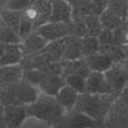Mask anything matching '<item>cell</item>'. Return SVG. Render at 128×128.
<instances>
[{
  "mask_svg": "<svg viewBox=\"0 0 128 128\" xmlns=\"http://www.w3.org/2000/svg\"><path fill=\"white\" fill-rule=\"evenodd\" d=\"M26 109L27 116H32L51 127H58L66 112V109L58 102L54 96H49L44 93H39L35 101L26 105Z\"/></svg>",
  "mask_w": 128,
  "mask_h": 128,
  "instance_id": "cell-2",
  "label": "cell"
},
{
  "mask_svg": "<svg viewBox=\"0 0 128 128\" xmlns=\"http://www.w3.org/2000/svg\"><path fill=\"white\" fill-rule=\"evenodd\" d=\"M100 53L108 55L110 60H112L113 64L126 61V54H124L123 46H119V44H116V43H110V44H105V46H100Z\"/></svg>",
  "mask_w": 128,
  "mask_h": 128,
  "instance_id": "cell-19",
  "label": "cell"
},
{
  "mask_svg": "<svg viewBox=\"0 0 128 128\" xmlns=\"http://www.w3.org/2000/svg\"><path fill=\"white\" fill-rule=\"evenodd\" d=\"M0 42L6 44H20L22 39L15 30L2 22L0 23Z\"/></svg>",
  "mask_w": 128,
  "mask_h": 128,
  "instance_id": "cell-22",
  "label": "cell"
},
{
  "mask_svg": "<svg viewBox=\"0 0 128 128\" xmlns=\"http://www.w3.org/2000/svg\"><path fill=\"white\" fill-rule=\"evenodd\" d=\"M23 58L20 44H8L6 51L0 57V68L10 66V65H19Z\"/></svg>",
  "mask_w": 128,
  "mask_h": 128,
  "instance_id": "cell-17",
  "label": "cell"
},
{
  "mask_svg": "<svg viewBox=\"0 0 128 128\" xmlns=\"http://www.w3.org/2000/svg\"><path fill=\"white\" fill-rule=\"evenodd\" d=\"M72 7L73 19L84 18L90 14V2L92 0H66Z\"/></svg>",
  "mask_w": 128,
  "mask_h": 128,
  "instance_id": "cell-20",
  "label": "cell"
},
{
  "mask_svg": "<svg viewBox=\"0 0 128 128\" xmlns=\"http://www.w3.org/2000/svg\"><path fill=\"white\" fill-rule=\"evenodd\" d=\"M108 7V0H92L90 2V14L98 16L101 12H104Z\"/></svg>",
  "mask_w": 128,
  "mask_h": 128,
  "instance_id": "cell-32",
  "label": "cell"
},
{
  "mask_svg": "<svg viewBox=\"0 0 128 128\" xmlns=\"http://www.w3.org/2000/svg\"><path fill=\"white\" fill-rule=\"evenodd\" d=\"M84 22H85V26H86V31H88L86 35L98 36V34L101 32V30L104 28V27L101 26V23H100L98 16L92 15V14L84 16Z\"/></svg>",
  "mask_w": 128,
  "mask_h": 128,
  "instance_id": "cell-26",
  "label": "cell"
},
{
  "mask_svg": "<svg viewBox=\"0 0 128 128\" xmlns=\"http://www.w3.org/2000/svg\"><path fill=\"white\" fill-rule=\"evenodd\" d=\"M35 31H38L47 42H51V40H57V39H64L68 35H74V24L73 22L72 23L47 22L40 27H38Z\"/></svg>",
  "mask_w": 128,
  "mask_h": 128,
  "instance_id": "cell-4",
  "label": "cell"
},
{
  "mask_svg": "<svg viewBox=\"0 0 128 128\" xmlns=\"http://www.w3.org/2000/svg\"><path fill=\"white\" fill-rule=\"evenodd\" d=\"M98 51H100V43L97 36H90V35L82 36V57H88V55L96 54Z\"/></svg>",
  "mask_w": 128,
  "mask_h": 128,
  "instance_id": "cell-25",
  "label": "cell"
},
{
  "mask_svg": "<svg viewBox=\"0 0 128 128\" xmlns=\"http://www.w3.org/2000/svg\"><path fill=\"white\" fill-rule=\"evenodd\" d=\"M31 6L36 11V20L34 24V30L49 22L51 15V0H35L31 3Z\"/></svg>",
  "mask_w": 128,
  "mask_h": 128,
  "instance_id": "cell-14",
  "label": "cell"
},
{
  "mask_svg": "<svg viewBox=\"0 0 128 128\" xmlns=\"http://www.w3.org/2000/svg\"><path fill=\"white\" fill-rule=\"evenodd\" d=\"M126 64H127V68H128V61L127 60H126Z\"/></svg>",
  "mask_w": 128,
  "mask_h": 128,
  "instance_id": "cell-38",
  "label": "cell"
},
{
  "mask_svg": "<svg viewBox=\"0 0 128 128\" xmlns=\"http://www.w3.org/2000/svg\"><path fill=\"white\" fill-rule=\"evenodd\" d=\"M64 55L62 61H73L82 57V38L77 35H68L64 38Z\"/></svg>",
  "mask_w": 128,
  "mask_h": 128,
  "instance_id": "cell-11",
  "label": "cell"
},
{
  "mask_svg": "<svg viewBox=\"0 0 128 128\" xmlns=\"http://www.w3.org/2000/svg\"><path fill=\"white\" fill-rule=\"evenodd\" d=\"M98 19H100V23H101V26L104 28H109V30H115L124 23V20H122L119 16H116L115 14H112L108 10H105L104 12L100 14Z\"/></svg>",
  "mask_w": 128,
  "mask_h": 128,
  "instance_id": "cell-23",
  "label": "cell"
},
{
  "mask_svg": "<svg viewBox=\"0 0 128 128\" xmlns=\"http://www.w3.org/2000/svg\"><path fill=\"white\" fill-rule=\"evenodd\" d=\"M64 46H65L64 39L51 40V42H47V44L42 49V51L49 55V58L53 62H61L62 55H64Z\"/></svg>",
  "mask_w": 128,
  "mask_h": 128,
  "instance_id": "cell-18",
  "label": "cell"
},
{
  "mask_svg": "<svg viewBox=\"0 0 128 128\" xmlns=\"http://www.w3.org/2000/svg\"><path fill=\"white\" fill-rule=\"evenodd\" d=\"M20 18H22V11H11V10H2L0 12V19L4 24L10 26L18 32L19 31V24H20ZM19 35V34H18Z\"/></svg>",
  "mask_w": 128,
  "mask_h": 128,
  "instance_id": "cell-21",
  "label": "cell"
},
{
  "mask_svg": "<svg viewBox=\"0 0 128 128\" xmlns=\"http://www.w3.org/2000/svg\"><path fill=\"white\" fill-rule=\"evenodd\" d=\"M64 80H65V84L72 86V88L76 89L78 93H84L85 92L86 77H84V76H77V74L66 76V77H64Z\"/></svg>",
  "mask_w": 128,
  "mask_h": 128,
  "instance_id": "cell-27",
  "label": "cell"
},
{
  "mask_svg": "<svg viewBox=\"0 0 128 128\" xmlns=\"http://www.w3.org/2000/svg\"><path fill=\"white\" fill-rule=\"evenodd\" d=\"M85 92L93 93V94H113L109 84L105 80V76L100 72L89 73L85 82Z\"/></svg>",
  "mask_w": 128,
  "mask_h": 128,
  "instance_id": "cell-7",
  "label": "cell"
},
{
  "mask_svg": "<svg viewBox=\"0 0 128 128\" xmlns=\"http://www.w3.org/2000/svg\"><path fill=\"white\" fill-rule=\"evenodd\" d=\"M123 50H124V54H126V60L128 61V44L123 46Z\"/></svg>",
  "mask_w": 128,
  "mask_h": 128,
  "instance_id": "cell-36",
  "label": "cell"
},
{
  "mask_svg": "<svg viewBox=\"0 0 128 128\" xmlns=\"http://www.w3.org/2000/svg\"><path fill=\"white\" fill-rule=\"evenodd\" d=\"M49 22L53 23H72L73 22V14L72 7L66 0H51V15Z\"/></svg>",
  "mask_w": 128,
  "mask_h": 128,
  "instance_id": "cell-9",
  "label": "cell"
},
{
  "mask_svg": "<svg viewBox=\"0 0 128 128\" xmlns=\"http://www.w3.org/2000/svg\"><path fill=\"white\" fill-rule=\"evenodd\" d=\"M47 44V40L40 35L38 31L34 30L31 34L24 36L20 42V50H22L23 57L24 55H30L34 53H38Z\"/></svg>",
  "mask_w": 128,
  "mask_h": 128,
  "instance_id": "cell-10",
  "label": "cell"
},
{
  "mask_svg": "<svg viewBox=\"0 0 128 128\" xmlns=\"http://www.w3.org/2000/svg\"><path fill=\"white\" fill-rule=\"evenodd\" d=\"M0 128H6L4 126V105L0 102Z\"/></svg>",
  "mask_w": 128,
  "mask_h": 128,
  "instance_id": "cell-33",
  "label": "cell"
},
{
  "mask_svg": "<svg viewBox=\"0 0 128 128\" xmlns=\"http://www.w3.org/2000/svg\"><path fill=\"white\" fill-rule=\"evenodd\" d=\"M31 2H35V0H31Z\"/></svg>",
  "mask_w": 128,
  "mask_h": 128,
  "instance_id": "cell-39",
  "label": "cell"
},
{
  "mask_svg": "<svg viewBox=\"0 0 128 128\" xmlns=\"http://www.w3.org/2000/svg\"><path fill=\"white\" fill-rule=\"evenodd\" d=\"M31 0H7L6 8L11 11H23L31 6Z\"/></svg>",
  "mask_w": 128,
  "mask_h": 128,
  "instance_id": "cell-30",
  "label": "cell"
},
{
  "mask_svg": "<svg viewBox=\"0 0 128 128\" xmlns=\"http://www.w3.org/2000/svg\"><path fill=\"white\" fill-rule=\"evenodd\" d=\"M104 76H105V80L109 84L113 94L119 97L123 89L128 85V68L126 61L112 64V66L108 70L104 72Z\"/></svg>",
  "mask_w": 128,
  "mask_h": 128,
  "instance_id": "cell-3",
  "label": "cell"
},
{
  "mask_svg": "<svg viewBox=\"0 0 128 128\" xmlns=\"http://www.w3.org/2000/svg\"><path fill=\"white\" fill-rule=\"evenodd\" d=\"M113 39H115V43L119 44V46L128 44V24L126 22L120 27L113 30Z\"/></svg>",
  "mask_w": 128,
  "mask_h": 128,
  "instance_id": "cell-28",
  "label": "cell"
},
{
  "mask_svg": "<svg viewBox=\"0 0 128 128\" xmlns=\"http://www.w3.org/2000/svg\"><path fill=\"white\" fill-rule=\"evenodd\" d=\"M126 23H127V24H128V16H127V19H126Z\"/></svg>",
  "mask_w": 128,
  "mask_h": 128,
  "instance_id": "cell-37",
  "label": "cell"
},
{
  "mask_svg": "<svg viewBox=\"0 0 128 128\" xmlns=\"http://www.w3.org/2000/svg\"><path fill=\"white\" fill-rule=\"evenodd\" d=\"M127 4H128V0H127Z\"/></svg>",
  "mask_w": 128,
  "mask_h": 128,
  "instance_id": "cell-41",
  "label": "cell"
},
{
  "mask_svg": "<svg viewBox=\"0 0 128 128\" xmlns=\"http://www.w3.org/2000/svg\"><path fill=\"white\" fill-rule=\"evenodd\" d=\"M90 73V69L88 68L84 58H78L73 61H61V76L66 77V76H84L88 77Z\"/></svg>",
  "mask_w": 128,
  "mask_h": 128,
  "instance_id": "cell-12",
  "label": "cell"
},
{
  "mask_svg": "<svg viewBox=\"0 0 128 128\" xmlns=\"http://www.w3.org/2000/svg\"><path fill=\"white\" fill-rule=\"evenodd\" d=\"M23 77V69L20 65H10L0 68V86H6L19 81Z\"/></svg>",
  "mask_w": 128,
  "mask_h": 128,
  "instance_id": "cell-15",
  "label": "cell"
},
{
  "mask_svg": "<svg viewBox=\"0 0 128 128\" xmlns=\"http://www.w3.org/2000/svg\"><path fill=\"white\" fill-rule=\"evenodd\" d=\"M34 31V23L32 20H30L28 18H26L24 15L22 14V18H20V24H19V36L20 39H23L24 36H27L28 34H31Z\"/></svg>",
  "mask_w": 128,
  "mask_h": 128,
  "instance_id": "cell-29",
  "label": "cell"
},
{
  "mask_svg": "<svg viewBox=\"0 0 128 128\" xmlns=\"http://www.w3.org/2000/svg\"><path fill=\"white\" fill-rule=\"evenodd\" d=\"M97 39H98L100 46H105V44L115 43V39H113V30L102 28V30H101V32L98 34Z\"/></svg>",
  "mask_w": 128,
  "mask_h": 128,
  "instance_id": "cell-31",
  "label": "cell"
},
{
  "mask_svg": "<svg viewBox=\"0 0 128 128\" xmlns=\"http://www.w3.org/2000/svg\"><path fill=\"white\" fill-rule=\"evenodd\" d=\"M7 46H8V44H6V43L0 42V57H2V55H3V53H4V51H6Z\"/></svg>",
  "mask_w": 128,
  "mask_h": 128,
  "instance_id": "cell-35",
  "label": "cell"
},
{
  "mask_svg": "<svg viewBox=\"0 0 128 128\" xmlns=\"http://www.w3.org/2000/svg\"><path fill=\"white\" fill-rule=\"evenodd\" d=\"M84 60L86 62V65H88V68L90 69V72H100V73H104L105 70H108L113 64L108 55L100 53V51L96 54L84 57Z\"/></svg>",
  "mask_w": 128,
  "mask_h": 128,
  "instance_id": "cell-13",
  "label": "cell"
},
{
  "mask_svg": "<svg viewBox=\"0 0 128 128\" xmlns=\"http://www.w3.org/2000/svg\"><path fill=\"white\" fill-rule=\"evenodd\" d=\"M39 93V89L35 85L30 84L23 77L15 82V97L18 105H28V104L34 102L38 98Z\"/></svg>",
  "mask_w": 128,
  "mask_h": 128,
  "instance_id": "cell-6",
  "label": "cell"
},
{
  "mask_svg": "<svg viewBox=\"0 0 128 128\" xmlns=\"http://www.w3.org/2000/svg\"><path fill=\"white\" fill-rule=\"evenodd\" d=\"M106 10L115 14L116 16H119L122 20L126 22L128 16V4L127 0H108V7Z\"/></svg>",
  "mask_w": 128,
  "mask_h": 128,
  "instance_id": "cell-24",
  "label": "cell"
},
{
  "mask_svg": "<svg viewBox=\"0 0 128 128\" xmlns=\"http://www.w3.org/2000/svg\"><path fill=\"white\" fill-rule=\"evenodd\" d=\"M0 23H2V19H0Z\"/></svg>",
  "mask_w": 128,
  "mask_h": 128,
  "instance_id": "cell-40",
  "label": "cell"
},
{
  "mask_svg": "<svg viewBox=\"0 0 128 128\" xmlns=\"http://www.w3.org/2000/svg\"><path fill=\"white\" fill-rule=\"evenodd\" d=\"M27 117L26 105H6L4 126L6 128H20Z\"/></svg>",
  "mask_w": 128,
  "mask_h": 128,
  "instance_id": "cell-8",
  "label": "cell"
},
{
  "mask_svg": "<svg viewBox=\"0 0 128 128\" xmlns=\"http://www.w3.org/2000/svg\"><path fill=\"white\" fill-rule=\"evenodd\" d=\"M119 98H122V100H124V101H127V102H128V85L123 89V92L120 93Z\"/></svg>",
  "mask_w": 128,
  "mask_h": 128,
  "instance_id": "cell-34",
  "label": "cell"
},
{
  "mask_svg": "<svg viewBox=\"0 0 128 128\" xmlns=\"http://www.w3.org/2000/svg\"><path fill=\"white\" fill-rule=\"evenodd\" d=\"M116 98L117 97L115 94H93V93L84 92L78 94L74 108L88 115L97 124H102L112 109Z\"/></svg>",
  "mask_w": 128,
  "mask_h": 128,
  "instance_id": "cell-1",
  "label": "cell"
},
{
  "mask_svg": "<svg viewBox=\"0 0 128 128\" xmlns=\"http://www.w3.org/2000/svg\"><path fill=\"white\" fill-rule=\"evenodd\" d=\"M100 124H97L93 119H90L88 115L80 112L76 108L66 109L61 123L57 128H96Z\"/></svg>",
  "mask_w": 128,
  "mask_h": 128,
  "instance_id": "cell-5",
  "label": "cell"
},
{
  "mask_svg": "<svg viewBox=\"0 0 128 128\" xmlns=\"http://www.w3.org/2000/svg\"><path fill=\"white\" fill-rule=\"evenodd\" d=\"M78 94L80 93L76 90V89H73L72 86L65 84L60 89V92L55 94V98L58 100V102H60L65 109H72V108H74V104H76V100H77Z\"/></svg>",
  "mask_w": 128,
  "mask_h": 128,
  "instance_id": "cell-16",
  "label": "cell"
}]
</instances>
